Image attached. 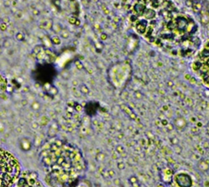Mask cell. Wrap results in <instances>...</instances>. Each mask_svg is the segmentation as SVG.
<instances>
[{"mask_svg": "<svg viewBox=\"0 0 209 187\" xmlns=\"http://www.w3.org/2000/svg\"><path fill=\"white\" fill-rule=\"evenodd\" d=\"M131 22L149 42L173 55H192L200 45V41L195 40L198 30L196 22L172 6L161 7L156 4L148 7L137 3L133 7Z\"/></svg>", "mask_w": 209, "mask_h": 187, "instance_id": "6da1fadb", "label": "cell"}, {"mask_svg": "<svg viewBox=\"0 0 209 187\" xmlns=\"http://www.w3.org/2000/svg\"><path fill=\"white\" fill-rule=\"evenodd\" d=\"M21 174V165L9 151L0 147V187H13Z\"/></svg>", "mask_w": 209, "mask_h": 187, "instance_id": "7a4b0ae2", "label": "cell"}, {"mask_svg": "<svg viewBox=\"0 0 209 187\" xmlns=\"http://www.w3.org/2000/svg\"><path fill=\"white\" fill-rule=\"evenodd\" d=\"M131 67L126 61H119L113 64L108 70V79L116 89H122L131 76Z\"/></svg>", "mask_w": 209, "mask_h": 187, "instance_id": "3957f363", "label": "cell"}, {"mask_svg": "<svg viewBox=\"0 0 209 187\" xmlns=\"http://www.w3.org/2000/svg\"><path fill=\"white\" fill-rule=\"evenodd\" d=\"M193 69L209 86V40L204 45L193 63Z\"/></svg>", "mask_w": 209, "mask_h": 187, "instance_id": "277c9868", "label": "cell"}, {"mask_svg": "<svg viewBox=\"0 0 209 187\" xmlns=\"http://www.w3.org/2000/svg\"><path fill=\"white\" fill-rule=\"evenodd\" d=\"M174 180L179 187H192V180L190 175L183 172L177 173L174 175Z\"/></svg>", "mask_w": 209, "mask_h": 187, "instance_id": "5b68a950", "label": "cell"}, {"mask_svg": "<svg viewBox=\"0 0 209 187\" xmlns=\"http://www.w3.org/2000/svg\"><path fill=\"white\" fill-rule=\"evenodd\" d=\"M19 147L24 151H29L32 148V142L29 138H22L19 140Z\"/></svg>", "mask_w": 209, "mask_h": 187, "instance_id": "8992f818", "label": "cell"}, {"mask_svg": "<svg viewBox=\"0 0 209 187\" xmlns=\"http://www.w3.org/2000/svg\"><path fill=\"white\" fill-rule=\"evenodd\" d=\"M174 124H175L176 128L179 131H182L186 128V126H187V122L186 120L182 118V117H179V118H177L174 120Z\"/></svg>", "mask_w": 209, "mask_h": 187, "instance_id": "52a82bcc", "label": "cell"}, {"mask_svg": "<svg viewBox=\"0 0 209 187\" xmlns=\"http://www.w3.org/2000/svg\"><path fill=\"white\" fill-rule=\"evenodd\" d=\"M208 161V160H203V159L200 160L199 163H198V165H197L198 168H200L202 170H208L209 168V162Z\"/></svg>", "mask_w": 209, "mask_h": 187, "instance_id": "ba28073f", "label": "cell"}, {"mask_svg": "<svg viewBox=\"0 0 209 187\" xmlns=\"http://www.w3.org/2000/svg\"><path fill=\"white\" fill-rule=\"evenodd\" d=\"M50 41H51L52 45H60L61 44L60 37L58 35H53L50 38Z\"/></svg>", "mask_w": 209, "mask_h": 187, "instance_id": "9c48e42d", "label": "cell"}, {"mask_svg": "<svg viewBox=\"0 0 209 187\" xmlns=\"http://www.w3.org/2000/svg\"><path fill=\"white\" fill-rule=\"evenodd\" d=\"M15 38H16V39L18 40V41H24L25 36H24V34H23V33H21V32H18L17 34H15Z\"/></svg>", "mask_w": 209, "mask_h": 187, "instance_id": "30bf717a", "label": "cell"}, {"mask_svg": "<svg viewBox=\"0 0 209 187\" xmlns=\"http://www.w3.org/2000/svg\"><path fill=\"white\" fill-rule=\"evenodd\" d=\"M31 107H32L33 110L38 111L40 109V104H39V102H37V101H34V102L31 104Z\"/></svg>", "mask_w": 209, "mask_h": 187, "instance_id": "8fae6325", "label": "cell"}, {"mask_svg": "<svg viewBox=\"0 0 209 187\" xmlns=\"http://www.w3.org/2000/svg\"><path fill=\"white\" fill-rule=\"evenodd\" d=\"M52 29H53V30L55 32L56 34L61 31V27H60V25H59V24H55V25H53Z\"/></svg>", "mask_w": 209, "mask_h": 187, "instance_id": "7c38bea8", "label": "cell"}, {"mask_svg": "<svg viewBox=\"0 0 209 187\" xmlns=\"http://www.w3.org/2000/svg\"><path fill=\"white\" fill-rule=\"evenodd\" d=\"M60 35H61V37H63V38L66 39L67 37H69V31L67 30H62L61 31H60Z\"/></svg>", "mask_w": 209, "mask_h": 187, "instance_id": "4fadbf2b", "label": "cell"}, {"mask_svg": "<svg viewBox=\"0 0 209 187\" xmlns=\"http://www.w3.org/2000/svg\"><path fill=\"white\" fill-rule=\"evenodd\" d=\"M80 90L83 94H87L89 92V89L87 88V86L86 85H81L80 86Z\"/></svg>", "mask_w": 209, "mask_h": 187, "instance_id": "5bb4252c", "label": "cell"}, {"mask_svg": "<svg viewBox=\"0 0 209 187\" xmlns=\"http://www.w3.org/2000/svg\"><path fill=\"white\" fill-rule=\"evenodd\" d=\"M7 30H8V25H7V23L1 22V23H0V30H1V31H6Z\"/></svg>", "mask_w": 209, "mask_h": 187, "instance_id": "9a60e30c", "label": "cell"}, {"mask_svg": "<svg viewBox=\"0 0 209 187\" xmlns=\"http://www.w3.org/2000/svg\"><path fill=\"white\" fill-rule=\"evenodd\" d=\"M41 51H42V46H41V45H36V46L34 47V52L36 54V55H38V53H39Z\"/></svg>", "mask_w": 209, "mask_h": 187, "instance_id": "2e32d148", "label": "cell"}, {"mask_svg": "<svg viewBox=\"0 0 209 187\" xmlns=\"http://www.w3.org/2000/svg\"><path fill=\"white\" fill-rule=\"evenodd\" d=\"M11 42L9 41V40H4V44H3V45H4V47H5V48H9V47H11Z\"/></svg>", "mask_w": 209, "mask_h": 187, "instance_id": "e0dca14e", "label": "cell"}, {"mask_svg": "<svg viewBox=\"0 0 209 187\" xmlns=\"http://www.w3.org/2000/svg\"><path fill=\"white\" fill-rule=\"evenodd\" d=\"M204 92L206 93V96H207L208 98H209V89H205Z\"/></svg>", "mask_w": 209, "mask_h": 187, "instance_id": "ac0fdd59", "label": "cell"}]
</instances>
